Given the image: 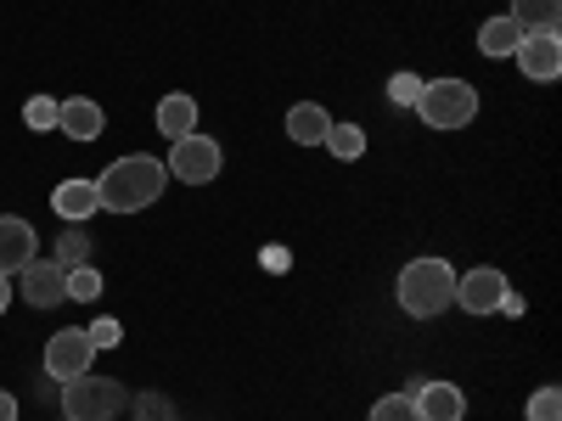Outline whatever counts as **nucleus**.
<instances>
[{
  "label": "nucleus",
  "instance_id": "f257e3e1",
  "mask_svg": "<svg viewBox=\"0 0 562 421\" xmlns=\"http://www.w3.org/2000/svg\"><path fill=\"white\" fill-rule=\"evenodd\" d=\"M164 180H169V169L158 158L135 152V158H119L113 169H102L97 192H102L108 214H140V208H153L164 197Z\"/></svg>",
  "mask_w": 562,
  "mask_h": 421
},
{
  "label": "nucleus",
  "instance_id": "f03ea898",
  "mask_svg": "<svg viewBox=\"0 0 562 421\" xmlns=\"http://www.w3.org/2000/svg\"><path fill=\"white\" fill-rule=\"evenodd\" d=\"M456 304V270L445 259H411L400 270V309L416 315V320H428L439 309Z\"/></svg>",
  "mask_w": 562,
  "mask_h": 421
},
{
  "label": "nucleus",
  "instance_id": "7ed1b4c3",
  "mask_svg": "<svg viewBox=\"0 0 562 421\" xmlns=\"http://www.w3.org/2000/svg\"><path fill=\"white\" fill-rule=\"evenodd\" d=\"M416 118L434 124V129H461L479 118V90L467 79H422V96H416Z\"/></svg>",
  "mask_w": 562,
  "mask_h": 421
},
{
  "label": "nucleus",
  "instance_id": "20e7f679",
  "mask_svg": "<svg viewBox=\"0 0 562 421\" xmlns=\"http://www.w3.org/2000/svg\"><path fill=\"white\" fill-rule=\"evenodd\" d=\"M63 416L68 421H113L124 405H130V394H124V383H113V377H97V371H85V377H74V383H63Z\"/></svg>",
  "mask_w": 562,
  "mask_h": 421
},
{
  "label": "nucleus",
  "instance_id": "39448f33",
  "mask_svg": "<svg viewBox=\"0 0 562 421\" xmlns=\"http://www.w3.org/2000/svg\"><path fill=\"white\" fill-rule=\"evenodd\" d=\"M220 163H225L220 140H209V135H186V140H175V152H169L164 169H169L175 180H186V185H203V180L220 174Z\"/></svg>",
  "mask_w": 562,
  "mask_h": 421
},
{
  "label": "nucleus",
  "instance_id": "423d86ee",
  "mask_svg": "<svg viewBox=\"0 0 562 421\" xmlns=\"http://www.w3.org/2000/svg\"><path fill=\"white\" fill-rule=\"evenodd\" d=\"M90 360H97L90 338L79 332V326H68V332H57L52 343H45V377H52V383H74V377L90 371Z\"/></svg>",
  "mask_w": 562,
  "mask_h": 421
},
{
  "label": "nucleus",
  "instance_id": "0eeeda50",
  "mask_svg": "<svg viewBox=\"0 0 562 421\" xmlns=\"http://www.w3.org/2000/svg\"><path fill=\"white\" fill-rule=\"evenodd\" d=\"M512 57H518L524 79L551 84V79L562 73V39H557V29H524V45H518Z\"/></svg>",
  "mask_w": 562,
  "mask_h": 421
},
{
  "label": "nucleus",
  "instance_id": "6e6552de",
  "mask_svg": "<svg viewBox=\"0 0 562 421\" xmlns=\"http://www.w3.org/2000/svg\"><path fill=\"white\" fill-rule=\"evenodd\" d=\"M506 275L501 270H467V275H456V304L461 309H473V315H495L501 304H506Z\"/></svg>",
  "mask_w": 562,
  "mask_h": 421
},
{
  "label": "nucleus",
  "instance_id": "1a4fd4ad",
  "mask_svg": "<svg viewBox=\"0 0 562 421\" xmlns=\"http://www.w3.org/2000/svg\"><path fill=\"white\" fill-rule=\"evenodd\" d=\"M34 248H40L34 225L18 219V214H0V275L29 270V264H34Z\"/></svg>",
  "mask_w": 562,
  "mask_h": 421
},
{
  "label": "nucleus",
  "instance_id": "9d476101",
  "mask_svg": "<svg viewBox=\"0 0 562 421\" xmlns=\"http://www.w3.org/2000/svg\"><path fill=\"white\" fill-rule=\"evenodd\" d=\"M23 275V298L34 304V309H57L63 298H68V270L63 264H29V270H18Z\"/></svg>",
  "mask_w": 562,
  "mask_h": 421
},
{
  "label": "nucleus",
  "instance_id": "9b49d317",
  "mask_svg": "<svg viewBox=\"0 0 562 421\" xmlns=\"http://www.w3.org/2000/svg\"><path fill=\"white\" fill-rule=\"evenodd\" d=\"M411 399H416V416L422 421H461L467 416V399H461L456 383H416Z\"/></svg>",
  "mask_w": 562,
  "mask_h": 421
},
{
  "label": "nucleus",
  "instance_id": "f8f14e48",
  "mask_svg": "<svg viewBox=\"0 0 562 421\" xmlns=\"http://www.w3.org/2000/svg\"><path fill=\"white\" fill-rule=\"evenodd\" d=\"M52 203H57V214L68 225H85L90 214L102 208V192H97V180H63L57 192H52Z\"/></svg>",
  "mask_w": 562,
  "mask_h": 421
},
{
  "label": "nucleus",
  "instance_id": "ddd939ff",
  "mask_svg": "<svg viewBox=\"0 0 562 421\" xmlns=\"http://www.w3.org/2000/svg\"><path fill=\"white\" fill-rule=\"evenodd\" d=\"M57 129L74 135V140H97L108 129V118H102V107L90 96H74V102H57Z\"/></svg>",
  "mask_w": 562,
  "mask_h": 421
},
{
  "label": "nucleus",
  "instance_id": "4468645a",
  "mask_svg": "<svg viewBox=\"0 0 562 421\" xmlns=\"http://www.w3.org/2000/svg\"><path fill=\"white\" fill-rule=\"evenodd\" d=\"M326 129H333V113H326V107H315V102L288 107V135L299 140V147H321Z\"/></svg>",
  "mask_w": 562,
  "mask_h": 421
},
{
  "label": "nucleus",
  "instance_id": "2eb2a0df",
  "mask_svg": "<svg viewBox=\"0 0 562 421\" xmlns=\"http://www.w3.org/2000/svg\"><path fill=\"white\" fill-rule=\"evenodd\" d=\"M192 124H198V102H192V96H164V102H158V129H164L169 140L198 135Z\"/></svg>",
  "mask_w": 562,
  "mask_h": 421
},
{
  "label": "nucleus",
  "instance_id": "dca6fc26",
  "mask_svg": "<svg viewBox=\"0 0 562 421\" xmlns=\"http://www.w3.org/2000/svg\"><path fill=\"white\" fill-rule=\"evenodd\" d=\"M518 45H524V29L512 23V18H490V23L479 29V52H484V57H512Z\"/></svg>",
  "mask_w": 562,
  "mask_h": 421
},
{
  "label": "nucleus",
  "instance_id": "f3484780",
  "mask_svg": "<svg viewBox=\"0 0 562 421\" xmlns=\"http://www.w3.org/2000/svg\"><path fill=\"white\" fill-rule=\"evenodd\" d=\"M518 29H557L562 18V0H512V12H506Z\"/></svg>",
  "mask_w": 562,
  "mask_h": 421
},
{
  "label": "nucleus",
  "instance_id": "a211bd4d",
  "mask_svg": "<svg viewBox=\"0 0 562 421\" xmlns=\"http://www.w3.org/2000/svg\"><path fill=\"white\" fill-rule=\"evenodd\" d=\"M371 421H422V416H416L411 394H383L378 405H371Z\"/></svg>",
  "mask_w": 562,
  "mask_h": 421
},
{
  "label": "nucleus",
  "instance_id": "6ab92c4d",
  "mask_svg": "<svg viewBox=\"0 0 562 421\" xmlns=\"http://www.w3.org/2000/svg\"><path fill=\"white\" fill-rule=\"evenodd\" d=\"M326 147H333V152L349 163V158H360V152H366V135H360L355 124H333V129H326Z\"/></svg>",
  "mask_w": 562,
  "mask_h": 421
},
{
  "label": "nucleus",
  "instance_id": "aec40b11",
  "mask_svg": "<svg viewBox=\"0 0 562 421\" xmlns=\"http://www.w3.org/2000/svg\"><path fill=\"white\" fill-rule=\"evenodd\" d=\"M68 298H79V304L102 298V275L90 270V264H74V270H68Z\"/></svg>",
  "mask_w": 562,
  "mask_h": 421
},
{
  "label": "nucleus",
  "instance_id": "412c9836",
  "mask_svg": "<svg viewBox=\"0 0 562 421\" xmlns=\"http://www.w3.org/2000/svg\"><path fill=\"white\" fill-rule=\"evenodd\" d=\"M23 124L40 135V129H57V102L52 96H29V107H23Z\"/></svg>",
  "mask_w": 562,
  "mask_h": 421
},
{
  "label": "nucleus",
  "instance_id": "4be33fe9",
  "mask_svg": "<svg viewBox=\"0 0 562 421\" xmlns=\"http://www.w3.org/2000/svg\"><path fill=\"white\" fill-rule=\"evenodd\" d=\"M529 421H562V388H540L529 399Z\"/></svg>",
  "mask_w": 562,
  "mask_h": 421
},
{
  "label": "nucleus",
  "instance_id": "5701e85b",
  "mask_svg": "<svg viewBox=\"0 0 562 421\" xmlns=\"http://www.w3.org/2000/svg\"><path fill=\"white\" fill-rule=\"evenodd\" d=\"M135 421H175L169 394H140V399H135Z\"/></svg>",
  "mask_w": 562,
  "mask_h": 421
},
{
  "label": "nucleus",
  "instance_id": "b1692460",
  "mask_svg": "<svg viewBox=\"0 0 562 421\" xmlns=\"http://www.w3.org/2000/svg\"><path fill=\"white\" fill-rule=\"evenodd\" d=\"M85 338H90V349H113V343L124 338V326H119L113 315H102V320H90V326H85Z\"/></svg>",
  "mask_w": 562,
  "mask_h": 421
},
{
  "label": "nucleus",
  "instance_id": "393cba45",
  "mask_svg": "<svg viewBox=\"0 0 562 421\" xmlns=\"http://www.w3.org/2000/svg\"><path fill=\"white\" fill-rule=\"evenodd\" d=\"M416 96H422V79L416 73H394L389 79V102L394 107H416Z\"/></svg>",
  "mask_w": 562,
  "mask_h": 421
},
{
  "label": "nucleus",
  "instance_id": "a878e982",
  "mask_svg": "<svg viewBox=\"0 0 562 421\" xmlns=\"http://www.w3.org/2000/svg\"><path fill=\"white\" fill-rule=\"evenodd\" d=\"M63 259V270H74V264H85V253H90V242H85V230H68V237H63V248H57Z\"/></svg>",
  "mask_w": 562,
  "mask_h": 421
},
{
  "label": "nucleus",
  "instance_id": "bb28decb",
  "mask_svg": "<svg viewBox=\"0 0 562 421\" xmlns=\"http://www.w3.org/2000/svg\"><path fill=\"white\" fill-rule=\"evenodd\" d=\"M0 421H18V399L12 394H0Z\"/></svg>",
  "mask_w": 562,
  "mask_h": 421
},
{
  "label": "nucleus",
  "instance_id": "cd10ccee",
  "mask_svg": "<svg viewBox=\"0 0 562 421\" xmlns=\"http://www.w3.org/2000/svg\"><path fill=\"white\" fill-rule=\"evenodd\" d=\"M7 304H12V275H0V315H7Z\"/></svg>",
  "mask_w": 562,
  "mask_h": 421
},
{
  "label": "nucleus",
  "instance_id": "c85d7f7f",
  "mask_svg": "<svg viewBox=\"0 0 562 421\" xmlns=\"http://www.w3.org/2000/svg\"><path fill=\"white\" fill-rule=\"evenodd\" d=\"M63 421H68V416H63Z\"/></svg>",
  "mask_w": 562,
  "mask_h": 421
}]
</instances>
